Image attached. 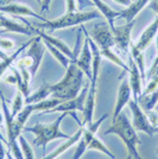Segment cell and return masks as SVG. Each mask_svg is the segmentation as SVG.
<instances>
[{"label":"cell","instance_id":"8992f818","mask_svg":"<svg viewBox=\"0 0 158 159\" xmlns=\"http://www.w3.org/2000/svg\"><path fill=\"white\" fill-rule=\"evenodd\" d=\"M128 106L132 112V126L134 127L136 131L139 132H144L152 137L156 132H158V128L152 126L150 120L147 118V114L142 107L139 106L137 101L132 99L128 102Z\"/></svg>","mask_w":158,"mask_h":159},{"label":"cell","instance_id":"d6a6232c","mask_svg":"<svg viewBox=\"0 0 158 159\" xmlns=\"http://www.w3.org/2000/svg\"><path fill=\"white\" fill-rule=\"evenodd\" d=\"M67 4V13H72L77 11V4L76 0H66Z\"/></svg>","mask_w":158,"mask_h":159},{"label":"cell","instance_id":"3957f363","mask_svg":"<svg viewBox=\"0 0 158 159\" xmlns=\"http://www.w3.org/2000/svg\"><path fill=\"white\" fill-rule=\"evenodd\" d=\"M67 114L68 113H61V115L56 120H53V122H50V124H40V122H38V124H35L31 127L25 126L23 131L35 134L36 138L33 140V144L37 147L40 146L43 148V151L45 152L46 145L50 141L56 139H68V138H70L69 134L61 131V122L66 118Z\"/></svg>","mask_w":158,"mask_h":159},{"label":"cell","instance_id":"74e56055","mask_svg":"<svg viewBox=\"0 0 158 159\" xmlns=\"http://www.w3.org/2000/svg\"><path fill=\"white\" fill-rule=\"evenodd\" d=\"M150 77H156L158 80V66L152 69V70H149L147 74H146V79H150Z\"/></svg>","mask_w":158,"mask_h":159},{"label":"cell","instance_id":"8d00e7d4","mask_svg":"<svg viewBox=\"0 0 158 159\" xmlns=\"http://www.w3.org/2000/svg\"><path fill=\"white\" fill-rule=\"evenodd\" d=\"M50 4H51V0H42L40 2V7H42V12H48L49 11V7H50Z\"/></svg>","mask_w":158,"mask_h":159},{"label":"cell","instance_id":"277c9868","mask_svg":"<svg viewBox=\"0 0 158 159\" xmlns=\"http://www.w3.org/2000/svg\"><path fill=\"white\" fill-rule=\"evenodd\" d=\"M100 17H101V13H98L96 11H76L72 13L66 12L62 17H59L57 19H46L43 23L36 24V27L49 29V30H61V29H67V27L77 26L93 19H98Z\"/></svg>","mask_w":158,"mask_h":159},{"label":"cell","instance_id":"484cf974","mask_svg":"<svg viewBox=\"0 0 158 159\" xmlns=\"http://www.w3.org/2000/svg\"><path fill=\"white\" fill-rule=\"evenodd\" d=\"M59 103H62V101L58 99H55V98H48V99L43 100L40 102L37 103H33V111H40V112H49L50 109L55 108L56 106H58Z\"/></svg>","mask_w":158,"mask_h":159},{"label":"cell","instance_id":"83f0119b","mask_svg":"<svg viewBox=\"0 0 158 159\" xmlns=\"http://www.w3.org/2000/svg\"><path fill=\"white\" fill-rule=\"evenodd\" d=\"M24 99H25L24 95L20 93L19 90H17V93L13 98V101H12V106H11V114L13 118L24 108V103H25Z\"/></svg>","mask_w":158,"mask_h":159},{"label":"cell","instance_id":"2e32d148","mask_svg":"<svg viewBox=\"0 0 158 159\" xmlns=\"http://www.w3.org/2000/svg\"><path fill=\"white\" fill-rule=\"evenodd\" d=\"M157 32H158V17H156L151 24L146 27L144 31H143V33L139 36L137 42L134 43L136 48L144 52L145 50L151 45L153 39H156Z\"/></svg>","mask_w":158,"mask_h":159},{"label":"cell","instance_id":"e0dca14e","mask_svg":"<svg viewBox=\"0 0 158 159\" xmlns=\"http://www.w3.org/2000/svg\"><path fill=\"white\" fill-rule=\"evenodd\" d=\"M151 0H132V2L126 7L125 10L119 11V18H123L126 20V23L132 21L136 19V17L140 13V11L145 6L149 5Z\"/></svg>","mask_w":158,"mask_h":159},{"label":"cell","instance_id":"e575fe53","mask_svg":"<svg viewBox=\"0 0 158 159\" xmlns=\"http://www.w3.org/2000/svg\"><path fill=\"white\" fill-rule=\"evenodd\" d=\"M4 81H5V83H8V84H13V86H16V84H17L16 76H14L13 73H12V75H7V76H5Z\"/></svg>","mask_w":158,"mask_h":159},{"label":"cell","instance_id":"5b68a950","mask_svg":"<svg viewBox=\"0 0 158 159\" xmlns=\"http://www.w3.org/2000/svg\"><path fill=\"white\" fill-rule=\"evenodd\" d=\"M44 51H45L44 43H43L42 38L38 36V37H35L31 39V43L27 47V51L25 52V55L23 57L19 56V58L17 60L19 63H21L23 66H26L29 69L32 79L36 76V74L40 69L43 56H44Z\"/></svg>","mask_w":158,"mask_h":159},{"label":"cell","instance_id":"7bdbcfd3","mask_svg":"<svg viewBox=\"0 0 158 159\" xmlns=\"http://www.w3.org/2000/svg\"><path fill=\"white\" fill-rule=\"evenodd\" d=\"M8 57V55H7L5 51H2L1 49H0V60H5V58H7Z\"/></svg>","mask_w":158,"mask_h":159},{"label":"cell","instance_id":"7dc6e473","mask_svg":"<svg viewBox=\"0 0 158 159\" xmlns=\"http://www.w3.org/2000/svg\"><path fill=\"white\" fill-rule=\"evenodd\" d=\"M0 27H2V26H1V23H0Z\"/></svg>","mask_w":158,"mask_h":159},{"label":"cell","instance_id":"6da1fadb","mask_svg":"<svg viewBox=\"0 0 158 159\" xmlns=\"http://www.w3.org/2000/svg\"><path fill=\"white\" fill-rule=\"evenodd\" d=\"M83 76L85 74L76 66L75 62H72L67 68L64 77L57 83L51 84L53 88V98L61 100L62 102L76 98L81 89L83 88Z\"/></svg>","mask_w":158,"mask_h":159},{"label":"cell","instance_id":"44dd1931","mask_svg":"<svg viewBox=\"0 0 158 159\" xmlns=\"http://www.w3.org/2000/svg\"><path fill=\"white\" fill-rule=\"evenodd\" d=\"M53 95V88L51 84H43L42 87H40V89H37L35 93L30 94L29 96H26L24 99V102L26 105H33V103H37L40 102L43 100L48 99L49 96Z\"/></svg>","mask_w":158,"mask_h":159},{"label":"cell","instance_id":"d6986e66","mask_svg":"<svg viewBox=\"0 0 158 159\" xmlns=\"http://www.w3.org/2000/svg\"><path fill=\"white\" fill-rule=\"evenodd\" d=\"M36 30H37V34L40 36L42 40H44V42H48L49 44H51L53 47H56L58 50H61L62 52H64L70 58V60L74 62L75 61V56H74V51H72L70 48L64 42H62V40L59 39V38H56V37H53V36H50V34H48V33L43 32L42 30H38L37 27H36Z\"/></svg>","mask_w":158,"mask_h":159},{"label":"cell","instance_id":"7c38bea8","mask_svg":"<svg viewBox=\"0 0 158 159\" xmlns=\"http://www.w3.org/2000/svg\"><path fill=\"white\" fill-rule=\"evenodd\" d=\"M131 98H132V90H131V86H130V82H128V77H124L118 88L115 106H114V111H113V120L117 119L119 114L123 112L124 107L126 105H128Z\"/></svg>","mask_w":158,"mask_h":159},{"label":"cell","instance_id":"1f68e13d","mask_svg":"<svg viewBox=\"0 0 158 159\" xmlns=\"http://www.w3.org/2000/svg\"><path fill=\"white\" fill-rule=\"evenodd\" d=\"M76 4H77V10H79V11L85 10L86 7L94 6L92 0H76Z\"/></svg>","mask_w":158,"mask_h":159},{"label":"cell","instance_id":"4dcf8cb0","mask_svg":"<svg viewBox=\"0 0 158 159\" xmlns=\"http://www.w3.org/2000/svg\"><path fill=\"white\" fill-rule=\"evenodd\" d=\"M16 48V43L12 39H8V38H0V49L2 51H12Z\"/></svg>","mask_w":158,"mask_h":159},{"label":"cell","instance_id":"cb8c5ba5","mask_svg":"<svg viewBox=\"0 0 158 159\" xmlns=\"http://www.w3.org/2000/svg\"><path fill=\"white\" fill-rule=\"evenodd\" d=\"M158 102V89L155 90L151 94H146V95H140L138 99L139 106L144 109L145 112H150L153 111L155 106Z\"/></svg>","mask_w":158,"mask_h":159},{"label":"cell","instance_id":"7a4b0ae2","mask_svg":"<svg viewBox=\"0 0 158 159\" xmlns=\"http://www.w3.org/2000/svg\"><path fill=\"white\" fill-rule=\"evenodd\" d=\"M105 135L108 134H115L121 139V141L124 143V145L127 148V152L131 156L133 159H143L140 157V154L138 152V134L137 131L134 129V127L132 126V124L130 122L128 118L126 116L125 113H120L118 115V118L112 121V126L108 129H106Z\"/></svg>","mask_w":158,"mask_h":159},{"label":"cell","instance_id":"836d02e7","mask_svg":"<svg viewBox=\"0 0 158 159\" xmlns=\"http://www.w3.org/2000/svg\"><path fill=\"white\" fill-rule=\"evenodd\" d=\"M147 7L151 10L153 13L157 14V17H158V0H151V1L149 2Z\"/></svg>","mask_w":158,"mask_h":159},{"label":"cell","instance_id":"30bf717a","mask_svg":"<svg viewBox=\"0 0 158 159\" xmlns=\"http://www.w3.org/2000/svg\"><path fill=\"white\" fill-rule=\"evenodd\" d=\"M134 24H136V21L132 20V21L125 23L124 25H120V26H115L114 25L113 27H111L113 37H114V42H115V45L123 52H128V50H130V45H131L132 43L131 34Z\"/></svg>","mask_w":158,"mask_h":159},{"label":"cell","instance_id":"ba28073f","mask_svg":"<svg viewBox=\"0 0 158 159\" xmlns=\"http://www.w3.org/2000/svg\"><path fill=\"white\" fill-rule=\"evenodd\" d=\"M89 36L95 42V44L99 47L100 50L112 49L115 45L112 30H111V26L108 25V23H99L94 25L92 33Z\"/></svg>","mask_w":158,"mask_h":159},{"label":"cell","instance_id":"4fadbf2b","mask_svg":"<svg viewBox=\"0 0 158 159\" xmlns=\"http://www.w3.org/2000/svg\"><path fill=\"white\" fill-rule=\"evenodd\" d=\"M128 82L131 86L133 100L138 102L139 96L143 93V79L139 73L138 66L132 57L130 58V63H128Z\"/></svg>","mask_w":158,"mask_h":159},{"label":"cell","instance_id":"d590c367","mask_svg":"<svg viewBox=\"0 0 158 159\" xmlns=\"http://www.w3.org/2000/svg\"><path fill=\"white\" fill-rule=\"evenodd\" d=\"M157 66H158V32H157V36H156V57H155V61L152 63V66L150 68V70L155 69Z\"/></svg>","mask_w":158,"mask_h":159},{"label":"cell","instance_id":"f35d334b","mask_svg":"<svg viewBox=\"0 0 158 159\" xmlns=\"http://www.w3.org/2000/svg\"><path fill=\"white\" fill-rule=\"evenodd\" d=\"M4 140L0 138V159H5L6 158V151H5V147H4Z\"/></svg>","mask_w":158,"mask_h":159},{"label":"cell","instance_id":"603a6c76","mask_svg":"<svg viewBox=\"0 0 158 159\" xmlns=\"http://www.w3.org/2000/svg\"><path fill=\"white\" fill-rule=\"evenodd\" d=\"M130 52H131V57L133 58V61L136 62V64L138 66L139 73L142 75L143 82L146 80V70H145V58H144V52L140 51L139 49L136 48L134 43L132 42L130 45Z\"/></svg>","mask_w":158,"mask_h":159},{"label":"cell","instance_id":"f6af8a7d","mask_svg":"<svg viewBox=\"0 0 158 159\" xmlns=\"http://www.w3.org/2000/svg\"><path fill=\"white\" fill-rule=\"evenodd\" d=\"M125 159H133V158H132L131 156H130V154H128V156H127V157H126V158H125Z\"/></svg>","mask_w":158,"mask_h":159},{"label":"cell","instance_id":"52a82bcc","mask_svg":"<svg viewBox=\"0 0 158 159\" xmlns=\"http://www.w3.org/2000/svg\"><path fill=\"white\" fill-rule=\"evenodd\" d=\"M108 118V114H105L104 116H101L99 120L93 121L88 125H82L83 126V132L82 135L80 138L79 143H77V147L75 150V153L72 156V159H81V157L83 156V153L88 150V146L91 144V141L94 139V137L96 135L98 129L100 128L101 124Z\"/></svg>","mask_w":158,"mask_h":159},{"label":"cell","instance_id":"60d3db41","mask_svg":"<svg viewBox=\"0 0 158 159\" xmlns=\"http://www.w3.org/2000/svg\"><path fill=\"white\" fill-rule=\"evenodd\" d=\"M0 94H1V92H0ZM2 119H4V114H1V113H0V125L2 124ZM0 138H1V139L4 140V143H5V144H8V141H7V140L5 139L4 137H2V134H1V132H0Z\"/></svg>","mask_w":158,"mask_h":159},{"label":"cell","instance_id":"8fae6325","mask_svg":"<svg viewBox=\"0 0 158 159\" xmlns=\"http://www.w3.org/2000/svg\"><path fill=\"white\" fill-rule=\"evenodd\" d=\"M76 66H79L80 69L83 71L85 76H86L88 80L92 79L93 76V55H92V50H91V45H89V42H88V38L85 36V43L81 48L79 52V56L75 61Z\"/></svg>","mask_w":158,"mask_h":159},{"label":"cell","instance_id":"7402d4cb","mask_svg":"<svg viewBox=\"0 0 158 159\" xmlns=\"http://www.w3.org/2000/svg\"><path fill=\"white\" fill-rule=\"evenodd\" d=\"M30 43H31V40H29L27 43L23 44V45H21V47L17 50V51H14L13 53H11V55H10L7 58L0 61V80H1V77L4 76V74L7 71V69H10V68H11L12 63H13V62H16V61L19 58L20 53L23 52V51H24V50H25V49L30 45Z\"/></svg>","mask_w":158,"mask_h":159},{"label":"cell","instance_id":"bcb514c9","mask_svg":"<svg viewBox=\"0 0 158 159\" xmlns=\"http://www.w3.org/2000/svg\"><path fill=\"white\" fill-rule=\"evenodd\" d=\"M36 1H37V2H40V4L42 2V0H36Z\"/></svg>","mask_w":158,"mask_h":159},{"label":"cell","instance_id":"ffe728a7","mask_svg":"<svg viewBox=\"0 0 158 159\" xmlns=\"http://www.w3.org/2000/svg\"><path fill=\"white\" fill-rule=\"evenodd\" d=\"M92 1H93V4H94V6L98 8V11H100V13L106 18L108 25L111 27L114 26L115 20L119 18V11H115V10L111 8V7L108 6L107 4H105L102 0H92Z\"/></svg>","mask_w":158,"mask_h":159},{"label":"cell","instance_id":"9a60e30c","mask_svg":"<svg viewBox=\"0 0 158 159\" xmlns=\"http://www.w3.org/2000/svg\"><path fill=\"white\" fill-rule=\"evenodd\" d=\"M0 12L4 14H12V16H23V17H32L42 21H45L46 18L36 13L31 7H29L25 4L20 2H11L10 5L4 7H0Z\"/></svg>","mask_w":158,"mask_h":159},{"label":"cell","instance_id":"4316f807","mask_svg":"<svg viewBox=\"0 0 158 159\" xmlns=\"http://www.w3.org/2000/svg\"><path fill=\"white\" fill-rule=\"evenodd\" d=\"M88 150H94V151H99V152H102V153H105L106 156H108L109 158H112L114 159L115 158V156L113 154L108 148H107V146L101 141V140L95 135L94 137V139L91 141V144H89V146H88Z\"/></svg>","mask_w":158,"mask_h":159},{"label":"cell","instance_id":"f1b7e54d","mask_svg":"<svg viewBox=\"0 0 158 159\" xmlns=\"http://www.w3.org/2000/svg\"><path fill=\"white\" fill-rule=\"evenodd\" d=\"M18 140H19V145H20V148H21V152H23V156H24V159H35L32 147L27 143V140L21 134L19 135Z\"/></svg>","mask_w":158,"mask_h":159},{"label":"cell","instance_id":"b9f144b4","mask_svg":"<svg viewBox=\"0 0 158 159\" xmlns=\"http://www.w3.org/2000/svg\"><path fill=\"white\" fill-rule=\"evenodd\" d=\"M12 1H13V0H0V7L7 6V5H10Z\"/></svg>","mask_w":158,"mask_h":159},{"label":"cell","instance_id":"9c48e42d","mask_svg":"<svg viewBox=\"0 0 158 159\" xmlns=\"http://www.w3.org/2000/svg\"><path fill=\"white\" fill-rule=\"evenodd\" d=\"M89 83H91V81H89ZM89 83H87L86 86L81 89V92H80L76 98L59 103L58 106H56L55 108L50 109L49 112L46 113H72L75 111L83 113L85 105H86L87 94H88V89H89Z\"/></svg>","mask_w":158,"mask_h":159},{"label":"cell","instance_id":"ac0fdd59","mask_svg":"<svg viewBox=\"0 0 158 159\" xmlns=\"http://www.w3.org/2000/svg\"><path fill=\"white\" fill-rule=\"evenodd\" d=\"M82 132H83V126H80L79 131L75 133L74 135H70V138L66 139V141H64L63 144H61L55 151H53L51 153H49V154L45 156L43 159H56L57 157H59L62 153H64L66 151H68L70 147H72L75 144L79 143L80 138H81V135H82Z\"/></svg>","mask_w":158,"mask_h":159},{"label":"cell","instance_id":"d4e9b609","mask_svg":"<svg viewBox=\"0 0 158 159\" xmlns=\"http://www.w3.org/2000/svg\"><path fill=\"white\" fill-rule=\"evenodd\" d=\"M43 43H44V47L48 48V50L51 52V55L56 58V61L58 62L61 66H64V68H68V66H69V64L72 63V61L67 56L66 53L62 52V51L58 50L56 47H53V45H51V44H49L48 42H44V40H43Z\"/></svg>","mask_w":158,"mask_h":159},{"label":"cell","instance_id":"ee69618b","mask_svg":"<svg viewBox=\"0 0 158 159\" xmlns=\"http://www.w3.org/2000/svg\"><path fill=\"white\" fill-rule=\"evenodd\" d=\"M6 159H16L13 157V154L11 153V151H7L6 152Z\"/></svg>","mask_w":158,"mask_h":159},{"label":"cell","instance_id":"f546056e","mask_svg":"<svg viewBox=\"0 0 158 159\" xmlns=\"http://www.w3.org/2000/svg\"><path fill=\"white\" fill-rule=\"evenodd\" d=\"M157 89H158V80L156 79V77H150V79H147V83H146L145 88L143 89L142 95L151 94V93H153L155 90H157Z\"/></svg>","mask_w":158,"mask_h":159},{"label":"cell","instance_id":"ab89813d","mask_svg":"<svg viewBox=\"0 0 158 159\" xmlns=\"http://www.w3.org/2000/svg\"><path fill=\"white\" fill-rule=\"evenodd\" d=\"M113 1L119 4V5H123V6H126V7L132 2V0H113Z\"/></svg>","mask_w":158,"mask_h":159},{"label":"cell","instance_id":"5bb4252c","mask_svg":"<svg viewBox=\"0 0 158 159\" xmlns=\"http://www.w3.org/2000/svg\"><path fill=\"white\" fill-rule=\"evenodd\" d=\"M0 23L2 29H5V32H14L20 33V34H25V36H32V34H37V30L31 27L29 24L27 25H23L13 19H11L10 17H7L6 14L0 12Z\"/></svg>","mask_w":158,"mask_h":159}]
</instances>
